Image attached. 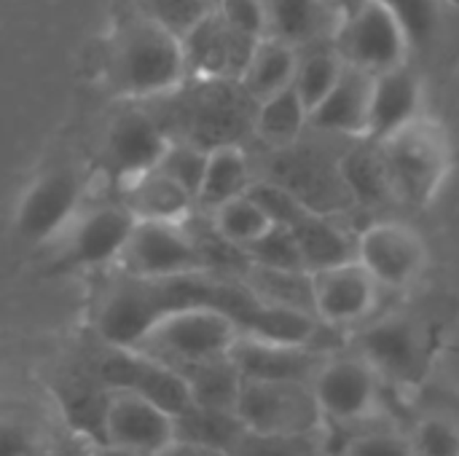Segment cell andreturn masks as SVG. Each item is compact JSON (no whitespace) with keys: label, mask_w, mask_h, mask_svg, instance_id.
Returning a JSON list of instances; mask_svg holds the SVG:
<instances>
[{"label":"cell","mask_w":459,"mask_h":456,"mask_svg":"<svg viewBox=\"0 0 459 456\" xmlns=\"http://www.w3.org/2000/svg\"><path fill=\"white\" fill-rule=\"evenodd\" d=\"M395 202L414 210L430 207L446 188L455 167V145L446 124L428 110L374 142Z\"/></svg>","instance_id":"1"},{"label":"cell","mask_w":459,"mask_h":456,"mask_svg":"<svg viewBox=\"0 0 459 456\" xmlns=\"http://www.w3.org/2000/svg\"><path fill=\"white\" fill-rule=\"evenodd\" d=\"M105 73L113 94L137 102L178 91L188 67L180 38L140 13L113 35Z\"/></svg>","instance_id":"2"},{"label":"cell","mask_w":459,"mask_h":456,"mask_svg":"<svg viewBox=\"0 0 459 456\" xmlns=\"http://www.w3.org/2000/svg\"><path fill=\"white\" fill-rule=\"evenodd\" d=\"M239 336V325L226 312L196 304L164 312L126 349H134L180 374L191 366L226 357Z\"/></svg>","instance_id":"3"},{"label":"cell","mask_w":459,"mask_h":456,"mask_svg":"<svg viewBox=\"0 0 459 456\" xmlns=\"http://www.w3.org/2000/svg\"><path fill=\"white\" fill-rule=\"evenodd\" d=\"M358 328L350 347L374 366L387 387L414 390L428 379L436 357V333L422 317L393 312Z\"/></svg>","instance_id":"4"},{"label":"cell","mask_w":459,"mask_h":456,"mask_svg":"<svg viewBox=\"0 0 459 456\" xmlns=\"http://www.w3.org/2000/svg\"><path fill=\"white\" fill-rule=\"evenodd\" d=\"M312 392L325 433H342L366 425L382 414L385 382L374 366L352 347L331 352L312 379Z\"/></svg>","instance_id":"5"},{"label":"cell","mask_w":459,"mask_h":456,"mask_svg":"<svg viewBox=\"0 0 459 456\" xmlns=\"http://www.w3.org/2000/svg\"><path fill=\"white\" fill-rule=\"evenodd\" d=\"M97 427L110 452L156 456L178 438V414L137 390L105 387Z\"/></svg>","instance_id":"6"},{"label":"cell","mask_w":459,"mask_h":456,"mask_svg":"<svg viewBox=\"0 0 459 456\" xmlns=\"http://www.w3.org/2000/svg\"><path fill=\"white\" fill-rule=\"evenodd\" d=\"M331 40L344 65L368 75L401 67L411 54L406 32L385 0H363L355 5L339 19Z\"/></svg>","instance_id":"7"},{"label":"cell","mask_w":459,"mask_h":456,"mask_svg":"<svg viewBox=\"0 0 459 456\" xmlns=\"http://www.w3.org/2000/svg\"><path fill=\"white\" fill-rule=\"evenodd\" d=\"M118 266L124 274L140 280H167L194 271H210L186 220H134Z\"/></svg>","instance_id":"8"},{"label":"cell","mask_w":459,"mask_h":456,"mask_svg":"<svg viewBox=\"0 0 459 456\" xmlns=\"http://www.w3.org/2000/svg\"><path fill=\"white\" fill-rule=\"evenodd\" d=\"M234 414L253 433H317L323 417L304 382H258L242 379Z\"/></svg>","instance_id":"9"},{"label":"cell","mask_w":459,"mask_h":456,"mask_svg":"<svg viewBox=\"0 0 459 456\" xmlns=\"http://www.w3.org/2000/svg\"><path fill=\"white\" fill-rule=\"evenodd\" d=\"M83 177L73 167L43 172L19 199L13 234L24 245H48L81 212Z\"/></svg>","instance_id":"10"},{"label":"cell","mask_w":459,"mask_h":456,"mask_svg":"<svg viewBox=\"0 0 459 456\" xmlns=\"http://www.w3.org/2000/svg\"><path fill=\"white\" fill-rule=\"evenodd\" d=\"M132 228L134 215L124 204H97L81 210L54 239L59 245V269H100L118 263Z\"/></svg>","instance_id":"11"},{"label":"cell","mask_w":459,"mask_h":456,"mask_svg":"<svg viewBox=\"0 0 459 456\" xmlns=\"http://www.w3.org/2000/svg\"><path fill=\"white\" fill-rule=\"evenodd\" d=\"M355 258L379 282V288L403 290L428 269V245L422 234L398 220H377L355 239Z\"/></svg>","instance_id":"12"},{"label":"cell","mask_w":459,"mask_h":456,"mask_svg":"<svg viewBox=\"0 0 459 456\" xmlns=\"http://www.w3.org/2000/svg\"><path fill=\"white\" fill-rule=\"evenodd\" d=\"M309 285L315 317L333 331L358 328L371 320L382 290L358 258L309 271Z\"/></svg>","instance_id":"13"},{"label":"cell","mask_w":459,"mask_h":456,"mask_svg":"<svg viewBox=\"0 0 459 456\" xmlns=\"http://www.w3.org/2000/svg\"><path fill=\"white\" fill-rule=\"evenodd\" d=\"M169 142L172 137L159 118L134 108L121 110L108 121L102 137V167L124 185L132 177L153 169Z\"/></svg>","instance_id":"14"},{"label":"cell","mask_w":459,"mask_h":456,"mask_svg":"<svg viewBox=\"0 0 459 456\" xmlns=\"http://www.w3.org/2000/svg\"><path fill=\"white\" fill-rule=\"evenodd\" d=\"M331 355L317 344H293L272 341L258 336H239L231 347V360L239 368L242 379L258 382H304L312 384L317 368Z\"/></svg>","instance_id":"15"},{"label":"cell","mask_w":459,"mask_h":456,"mask_svg":"<svg viewBox=\"0 0 459 456\" xmlns=\"http://www.w3.org/2000/svg\"><path fill=\"white\" fill-rule=\"evenodd\" d=\"M186 67L204 81H237L258 40H250L221 22L218 13L196 24L183 40Z\"/></svg>","instance_id":"16"},{"label":"cell","mask_w":459,"mask_h":456,"mask_svg":"<svg viewBox=\"0 0 459 456\" xmlns=\"http://www.w3.org/2000/svg\"><path fill=\"white\" fill-rule=\"evenodd\" d=\"M425 113V83L409 67H393L371 78L366 140L377 142Z\"/></svg>","instance_id":"17"},{"label":"cell","mask_w":459,"mask_h":456,"mask_svg":"<svg viewBox=\"0 0 459 456\" xmlns=\"http://www.w3.org/2000/svg\"><path fill=\"white\" fill-rule=\"evenodd\" d=\"M371 78L368 73L344 65L342 78L328 91V97L309 113V129L344 134L355 140H366L368 129V99H371Z\"/></svg>","instance_id":"18"},{"label":"cell","mask_w":459,"mask_h":456,"mask_svg":"<svg viewBox=\"0 0 459 456\" xmlns=\"http://www.w3.org/2000/svg\"><path fill=\"white\" fill-rule=\"evenodd\" d=\"M54 417L35 400H0V456H51Z\"/></svg>","instance_id":"19"},{"label":"cell","mask_w":459,"mask_h":456,"mask_svg":"<svg viewBox=\"0 0 459 456\" xmlns=\"http://www.w3.org/2000/svg\"><path fill=\"white\" fill-rule=\"evenodd\" d=\"M134 220H169L183 223L194 215L196 202L186 194L178 183H172L159 169H148L129 183H124V202H121Z\"/></svg>","instance_id":"20"},{"label":"cell","mask_w":459,"mask_h":456,"mask_svg":"<svg viewBox=\"0 0 459 456\" xmlns=\"http://www.w3.org/2000/svg\"><path fill=\"white\" fill-rule=\"evenodd\" d=\"M269 35L296 48L333 38L339 16L323 0H266Z\"/></svg>","instance_id":"21"},{"label":"cell","mask_w":459,"mask_h":456,"mask_svg":"<svg viewBox=\"0 0 459 456\" xmlns=\"http://www.w3.org/2000/svg\"><path fill=\"white\" fill-rule=\"evenodd\" d=\"M299 54H301V48H296L280 38L266 35L255 43V48H253L242 75L237 78V83L245 89V94L253 102H261L269 94L293 86Z\"/></svg>","instance_id":"22"},{"label":"cell","mask_w":459,"mask_h":456,"mask_svg":"<svg viewBox=\"0 0 459 456\" xmlns=\"http://www.w3.org/2000/svg\"><path fill=\"white\" fill-rule=\"evenodd\" d=\"M253 185L247 153L237 142H223L207 151V164L202 175V185L196 194V207L210 212L218 204L247 194Z\"/></svg>","instance_id":"23"},{"label":"cell","mask_w":459,"mask_h":456,"mask_svg":"<svg viewBox=\"0 0 459 456\" xmlns=\"http://www.w3.org/2000/svg\"><path fill=\"white\" fill-rule=\"evenodd\" d=\"M309 129V110L293 86L255 102L253 132L272 148H293Z\"/></svg>","instance_id":"24"},{"label":"cell","mask_w":459,"mask_h":456,"mask_svg":"<svg viewBox=\"0 0 459 456\" xmlns=\"http://www.w3.org/2000/svg\"><path fill=\"white\" fill-rule=\"evenodd\" d=\"M307 271H317L342 261L355 258V239H350L333 220H328L315 207L307 210L293 226H290Z\"/></svg>","instance_id":"25"},{"label":"cell","mask_w":459,"mask_h":456,"mask_svg":"<svg viewBox=\"0 0 459 456\" xmlns=\"http://www.w3.org/2000/svg\"><path fill=\"white\" fill-rule=\"evenodd\" d=\"M325 446L347 456H414L409 430L398 427L390 417H377L342 433H325Z\"/></svg>","instance_id":"26"},{"label":"cell","mask_w":459,"mask_h":456,"mask_svg":"<svg viewBox=\"0 0 459 456\" xmlns=\"http://www.w3.org/2000/svg\"><path fill=\"white\" fill-rule=\"evenodd\" d=\"M180 376L188 384L191 403L234 411L237 395H239V387H242V374L234 366L231 352L226 357H215V360L191 366V368L180 371Z\"/></svg>","instance_id":"27"},{"label":"cell","mask_w":459,"mask_h":456,"mask_svg":"<svg viewBox=\"0 0 459 456\" xmlns=\"http://www.w3.org/2000/svg\"><path fill=\"white\" fill-rule=\"evenodd\" d=\"M207 220L223 242H229L231 247H237L242 253L247 245H253L261 234H266L274 226L272 218L264 212V207L250 194H239V196L218 204L215 210L207 212Z\"/></svg>","instance_id":"28"},{"label":"cell","mask_w":459,"mask_h":456,"mask_svg":"<svg viewBox=\"0 0 459 456\" xmlns=\"http://www.w3.org/2000/svg\"><path fill=\"white\" fill-rule=\"evenodd\" d=\"M342 73H344V62L333 48H317V51L299 54L293 89L299 91V97L304 99L309 113L328 97V91L336 86Z\"/></svg>","instance_id":"29"},{"label":"cell","mask_w":459,"mask_h":456,"mask_svg":"<svg viewBox=\"0 0 459 456\" xmlns=\"http://www.w3.org/2000/svg\"><path fill=\"white\" fill-rule=\"evenodd\" d=\"M325 449V433H253L245 430L231 456H317Z\"/></svg>","instance_id":"30"},{"label":"cell","mask_w":459,"mask_h":456,"mask_svg":"<svg viewBox=\"0 0 459 456\" xmlns=\"http://www.w3.org/2000/svg\"><path fill=\"white\" fill-rule=\"evenodd\" d=\"M339 180H342V185H344L352 196H358V199H363V202L393 199L374 142H371L368 151H350V153L339 161Z\"/></svg>","instance_id":"31"},{"label":"cell","mask_w":459,"mask_h":456,"mask_svg":"<svg viewBox=\"0 0 459 456\" xmlns=\"http://www.w3.org/2000/svg\"><path fill=\"white\" fill-rule=\"evenodd\" d=\"M414 456H459V417L446 411L420 414L409 425Z\"/></svg>","instance_id":"32"},{"label":"cell","mask_w":459,"mask_h":456,"mask_svg":"<svg viewBox=\"0 0 459 456\" xmlns=\"http://www.w3.org/2000/svg\"><path fill=\"white\" fill-rule=\"evenodd\" d=\"M245 258L255 269H269V271H307L293 231L288 226H277V223L266 234H261L253 245L245 247Z\"/></svg>","instance_id":"33"},{"label":"cell","mask_w":459,"mask_h":456,"mask_svg":"<svg viewBox=\"0 0 459 456\" xmlns=\"http://www.w3.org/2000/svg\"><path fill=\"white\" fill-rule=\"evenodd\" d=\"M215 3L218 0H140V13L183 40L196 24L215 13Z\"/></svg>","instance_id":"34"},{"label":"cell","mask_w":459,"mask_h":456,"mask_svg":"<svg viewBox=\"0 0 459 456\" xmlns=\"http://www.w3.org/2000/svg\"><path fill=\"white\" fill-rule=\"evenodd\" d=\"M204 164H207V148H202L191 140H172L153 169L167 175L172 183H178L196 202L202 175H204Z\"/></svg>","instance_id":"35"},{"label":"cell","mask_w":459,"mask_h":456,"mask_svg":"<svg viewBox=\"0 0 459 456\" xmlns=\"http://www.w3.org/2000/svg\"><path fill=\"white\" fill-rule=\"evenodd\" d=\"M385 5L401 22L411 51L425 48L436 40L438 27H441V16H444L441 0H385Z\"/></svg>","instance_id":"36"},{"label":"cell","mask_w":459,"mask_h":456,"mask_svg":"<svg viewBox=\"0 0 459 456\" xmlns=\"http://www.w3.org/2000/svg\"><path fill=\"white\" fill-rule=\"evenodd\" d=\"M215 13L226 27L234 32L261 40L269 35V16H266V0H218Z\"/></svg>","instance_id":"37"},{"label":"cell","mask_w":459,"mask_h":456,"mask_svg":"<svg viewBox=\"0 0 459 456\" xmlns=\"http://www.w3.org/2000/svg\"><path fill=\"white\" fill-rule=\"evenodd\" d=\"M156 456H231L226 449L210 446V443H199V441H188V438H175L161 454Z\"/></svg>","instance_id":"38"},{"label":"cell","mask_w":459,"mask_h":456,"mask_svg":"<svg viewBox=\"0 0 459 456\" xmlns=\"http://www.w3.org/2000/svg\"><path fill=\"white\" fill-rule=\"evenodd\" d=\"M323 3H325V5L339 16V19H342L344 13H350V11H352L355 5H360L363 0H323Z\"/></svg>","instance_id":"39"},{"label":"cell","mask_w":459,"mask_h":456,"mask_svg":"<svg viewBox=\"0 0 459 456\" xmlns=\"http://www.w3.org/2000/svg\"><path fill=\"white\" fill-rule=\"evenodd\" d=\"M317 456H347V454H344V452H339V449H328V446H325V449H323Z\"/></svg>","instance_id":"40"},{"label":"cell","mask_w":459,"mask_h":456,"mask_svg":"<svg viewBox=\"0 0 459 456\" xmlns=\"http://www.w3.org/2000/svg\"><path fill=\"white\" fill-rule=\"evenodd\" d=\"M441 3H444V8H452L459 13V0H441Z\"/></svg>","instance_id":"41"},{"label":"cell","mask_w":459,"mask_h":456,"mask_svg":"<svg viewBox=\"0 0 459 456\" xmlns=\"http://www.w3.org/2000/svg\"><path fill=\"white\" fill-rule=\"evenodd\" d=\"M105 456H126V454H118V452H110V449H105Z\"/></svg>","instance_id":"42"}]
</instances>
